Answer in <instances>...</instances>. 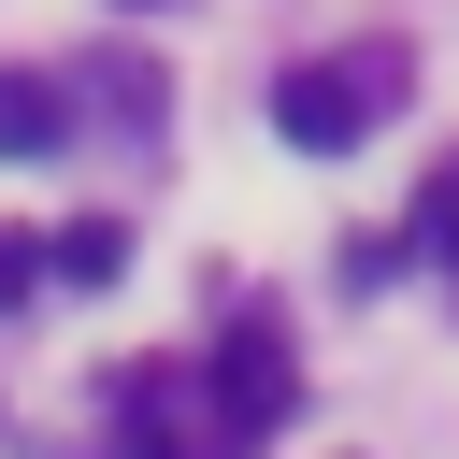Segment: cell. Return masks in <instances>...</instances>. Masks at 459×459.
I'll return each instance as SVG.
<instances>
[{
  "label": "cell",
  "mask_w": 459,
  "mask_h": 459,
  "mask_svg": "<svg viewBox=\"0 0 459 459\" xmlns=\"http://www.w3.org/2000/svg\"><path fill=\"white\" fill-rule=\"evenodd\" d=\"M416 86V57L402 43H344V57H301L287 86H273V129L301 143V158H344V143H373L387 129V100Z\"/></svg>",
  "instance_id": "obj_1"
},
{
  "label": "cell",
  "mask_w": 459,
  "mask_h": 459,
  "mask_svg": "<svg viewBox=\"0 0 459 459\" xmlns=\"http://www.w3.org/2000/svg\"><path fill=\"white\" fill-rule=\"evenodd\" d=\"M215 416H230V445H244V430H273V416H287V359H273V330H244V344H230V359H215Z\"/></svg>",
  "instance_id": "obj_2"
},
{
  "label": "cell",
  "mask_w": 459,
  "mask_h": 459,
  "mask_svg": "<svg viewBox=\"0 0 459 459\" xmlns=\"http://www.w3.org/2000/svg\"><path fill=\"white\" fill-rule=\"evenodd\" d=\"M72 115H57V72H0V158H57Z\"/></svg>",
  "instance_id": "obj_3"
},
{
  "label": "cell",
  "mask_w": 459,
  "mask_h": 459,
  "mask_svg": "<svg viewBox=\"0 0 459 459\" xmlns=\"http://www.w3.org/2000/svg\"><path fill=\"white\" fill-rule=\"evenodd\" d=\"M43 273H57V287H100V273H129V230H100V215H86V230H57V244H43Z\"/></svg>",
  "instance_id": "obj_4"
},
{
  "label": "cell",
  "mask_w": 459,
  "mask_h": 459,
  "mask_svg": "<svg viewBox=\"0 0 459 459\" xmlns=\"http://www.w3.org/2000/svg\"><path fill=\"white\" fill-rule=\"evenodd\" d=\"M416 244H430V258H445V273H459V158H445V172H430V186H416Z\"/></svg>",
  "instance_id": "obj_5"
},
{
  "label": "cell",
  "mask_w": 459,
  "mask_h": 459,
  "mask_svg": "<svg viewBox=\"0 0 459 459\" xmlns=\"http://www.w3.org/2000/svg\"><path fill=\"white\" fill-rule=\"evenodd\" d=\"M29 287H43V244H0V316H14Z\"/></svg>",
  "instance_id": "obj_6"
}]
</instances>
